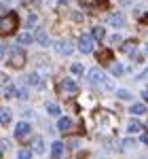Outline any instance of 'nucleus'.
Segmentation results:
<instances>
[{"instance_id": "obj_23", "label": "nucleus", "mask_w": 148, "mask_h": 159, "mask_svg": "<svg viewBox=\"0 0 148 159\" xmlns=\"http://www.w3.org/2000/svg\"><path fill=\"white\" fill-rule=\"evenodd\" d=\"M136 144H137V142H136V140H131V138H125V140H123V148H125V151L136 148Z\"/></svg>"}, {"instance_id": "obj_15", "label": "nucleus", "mask_w": 148, "mask_h": 159, "mask_svg": "<svg viewBox=\"0 0 148 159\" xmlns=\"http://www.w3.org/2000/svg\"><path fill=\"white\" fill-rule=\"evenodd\" d=\"M28 83L32 87H42L45 83H42V76H40V72H34V74H30L28 76Z\"/></svg>"}, {"instance_id": "obj_2", "label": "nucleus", "mask_w": 148, "mask_h": 159, "mask_svg": "<svg viewBox=\"0 0 148 159\" xmlns=\"http://www.w3.org/2000/svg\"><path fill=\"white\" fill-rule=\"evenodd\" d=\"M19 25V17L17 13H2L0 15V36H9L15 32V28Z\"/></svg>"}, {"instance_id": "obj_26", "label": "nucleus", "mask_w": 148, "mask_h": 159, "mask_svg": "<svg viewBox=\"0 0 148 159\" xmlns=\"http://www.w3.org/2000/svg\"><path fill=\"white\" fill-rule=\"evenodd\" d=\"M17 157H19V159H30V157H32V151H28V148H21V151L17 153Z\"/></svg>"}, {"instance_id": "obj_35", "label": "nucleus", "mask_w": 148, "mask_h": 159, "mask_svg": "<svg viewBox=\"0 0 148 159\" xmlns=\"http://www.w3.org/2000/svg\"><path fill=\"white\" fill-rule=\"evenodd\" d=\"M121 2H123V4H129V2H131V0H121Z\"/></svg>"}, {"instance_id": "obj_5", "label": "nucleus", "mask_w": 148, "mask_h": 159, "mask_svg": "<svg viewBox=\"0 0 148 159\" xmlns=\"http://www.w3.org/2000/svg\"><path fill=\"white\" fill-rule=\"evenodd\" d=\"M78 49H81V53H91L93 51V36L91 34H83L78 38Z\"/></svg>"}, {"instance_id": "obj_20", "label": "nucleus", "mask_w": 148, "mask_h": 159, "mask_svg": "<svg viewBox=\"0 0 148 159\" xmlns=\"http://www.w3.org/2000/svg\"><path fill=\"white\" fill-rule=\"evenodd\" d=\"M121 47H123L125 53H131V51H136V40H127V43H121Z\"/></svg>"}, {"instance_id": "obj_8", "label": "nucleus", "mask_w": 148, "mask_h": 159, "mask_svg": "<svg viewBox=\"0 0 148 159\" xmlns=\"http://www.w3.org/2000/svg\"><path fill=\"white\" fill-rule=\"evenodd\" d=\"M125 21H127V19H125V15L123 13H110V15H108V24L112 25V28H125Z\"/></svg>"}, {"instance_id": "obj_9", "label": "nucleus", "mask_w": 148, "mask_h": 159, "mask_svg": "<svg viewBox=\"0 0 148 159\" xmlns=\"http://www.w3.org/2000/svg\"><path fill=\"white\" fill-rule=\"evenodd\" d=\"M30 132H32V125H30V123L21 121V123H17V125H15V138H25Z\"/></svg>"}, {"instance_id": "obj_33", "label": "nucleus", "mask_w": 148, "mask_h": 159, "mask_svg": "<svg viewBox=\"0 0 148 159\" xmlns=\"http://www.w3.org/2000/svg\"><path fill=\"white\" fill-rule=\"evenodd\" d=\"M142 144H146V147H148V134L142 136Z\"/></svg>"}, {"instance_id": "obj_7", "label": "nucleus", "mask_w": 148, "mask_h": 159, "mask_svg": "<svg viewBox=\"0 0 148 159\" xmlns=\"http://www.w3.org/2000/svg\"><path fill=\"white\" fill-rule=\"evenodd\" d=\"M55 51H57L59 55H72L74 47H72L70 40H57V43H55Z\"/></svg>"}, {"instance_id": "obj_31", "label": "nucleus", "mask_w": 148, "mask_h": 159, "mask_svg": "<svg viewBox=\"0 0 148 159\" xmlns=\"http://www.w3.org/2000/svg\"><path fill=\"white\" fill-rule=\"evenodd\" d=\"M140 21H142L144 25H148V13H146V15H142V17H140Z\"/></svg>"}, {"instance_id": "obj_16", "label": "nucleus", "mask_w": 148, "mask_h": 159, "mask_svg": "<svg viewBox=\"0 0 148 159\" xmlns=\"http://www.w3.org/2000/svg\"><path fill=\"white\" fill-rule=\"evenodd\" d=\"M140 129H142V123L137 121V119H131V121L127 123V132L129 134H137Z\"/></svg>"}, {"instance_id": "obj_25", "label": "nucleus", "mask_w": 148, "mask_h": 159, "mask_svg": "<svg viewBox=\"0 0 148 159\" xmlns=\"http://www.w3.org/2000/svg\"><path fill=\"white\" fill-rule=\"evenodd\" d=\"M116 96H119L121 100H129L131 98V93H129L127 89H116Z\"/></svg>"}, {"instance_id": "obj_14", "label": "nucleus", "mask_w": 148, "mask_h": 159, "mask_svg": "<svg viewBox=\"0 0 148 159\" xmlns=\"http://www.w3.org/2000/svg\"><path fill=\"white\" fill-rule=\"evenodd\" d=\"M17 43H19V45H30V43H34V34H32V32H21V34L17 36Z\"/></svg>"}, {"instance_id": "obj_10", "label": "nucleus", "mask_w": 148, "mask_h": 159, "mask_svg": "<svg viewBox=\"0 0 148 159\" xmlns=\"http://www.w3.org/2000/svg\"><path fill=\"white\" fill-rule=\"evenodd\" d=\"M30 151H32V153H38V155H40V153H45V142H42V138H40V136H34V138H32V142H30Z\"/></svg>"}, {"instance_id": "obj_1", "label": "nucleus", "mask_w": 148, "mask_h": 159, "mask_svg": "<svg viewBox=\"0 0 148 159\" xmlns=\"http://www.w3.org/2000/svg\"><path fill=\"white\" fill-rule=\"evenodd\" d=\"M87 79H89V83H91L93 87L108 89V91H110V89H114V83H112V81L104 72H102L99 68H91V70H89V74H87Z\"/></svg>"}, {"instance_id": "obj_3", "label": "nucleus", "mask_w": 148, "mask_h": 159, "mask_svg": "<svg viewBox=\"0 0 148 159\" xmlns=\"http://www.w3.org/2000/svg\"><path fill=\"white\" fill-rule=\"evenodd\" d=\"M25 51L21 49V47H13L11 49V60H9V64H11L13 68H24L25 66Z\"/></svg>"}, {"instance_id": "obj_32", "label": "nucleus", "mask_w": 148, "mask_h": 159, "mask_svg": "<svg viewBox=\"0 0 148 159\" xmlns=\"http://www.w3.org/2000/svg\"><path fill=\"white\" fill-rule=\"evenodd\" d=\"M4 53H7V49H4V45H0V60L4 57Z\"/></svg>"}, {"instance_id": "obj_4", "label": "nucleus", "mask_w": 148, "mask_h": 159, "mask_svg": "<svg viewBox=\"0 0 148 159\" xmlns=\"http://www.w3.org/2000/svg\"><path fill=\"white\" fill-rule=\"evenodd\" d=\"M59 89H62L63 96H76L78 93V85L74 83L72 79H63L62 83H59Z\"/></svg>"}, {"instance_id": "obj_18", "label": "nucleus", "mask_w": 148, "mask_h": 159, "mask_svg": "<svg viewBox=\"0 0 148 159\" xmlns=\"http://www.w3.org/2000/svg\"><path fill=\"white\" fill-rule=\"evenodd\" d=\"M110 72L116 74V76H121L125 72V66L123 64H119V61H110Z\"/></svg>"}, {"instance_id": "obj_11", "label": "nucleus", "mask_w": 148, "mask_h": 159, "mask_svg": "<svg viewBox=\"0 0 148 159\" xmlns=\"http://www.w3.org/2000/svg\"><path fill=\"white\" fill-rule=\"evenodd\" d=\"M51 155H53V157H63V155H66V147H63V142L55 140V142L51 144Z\"/></svg>"}, {"instance_id": "obj_13", "label": "nucleus", "mask_w": 148, "mask_h": 159, "mask_svg": "<svg viewBox=\"0 0 148 159\" xmlns=\"http://www.w3.org/2000/svg\"><path fill=\"white\" fill-rule=\"evenodd\" d=\"M11 121H13L11 108H0V123H2V125H9Z\"/></svg>"}, {"instance_id": "obj_37", "label": "nucleus", "mask_w": 148, "mask_h": 159, "mask_svg": "<svg viewBox=\"0 0 148 159\" xmlns=\"http://www.w3.org/2000/svg\"><path fill=\"white\" fill-rule=\"evenodd\" d=\"M66 2H68V0H59V4H66Z\"/></svg>"}, {"instance_id": "obj_17", "label": "nucleus", "mask_w": 148, "mask_h": 159, "mask_svg": "<svg viewBox=\"0 0 148 159\" xmlns=\"http://www.w3.org/2000/svg\"><path fill=\"white\" fill-rule=\"evenodd\" d=\"M129 112H131V115H144V112H146V104H142V102H136V104H131Z\"/></svg>"}, {"instance_id": "obj_39", "label": "nucleus", "mask_w": 148, "mask_h": 159, "mask_svg": "<svg viewBox=\"0 0 148 159\" xmlns=\"http://www.w3.org/2000/svg\"><path fill=\"white\" fill-rule=\"evenodd\" d=\"M146 53H148V45H146Z\"/></svg>"}, {"instance_id": "obj_30", "label": "nucleus", "mask_w": 148, "mask_h": 159, "mask_svg": "<svg viewBox=\"0 0 148 159\" xmlns=\"http://www.w3.org/2000/svg\"><path fill=\"white\" fill-rule=\"evenodd\" d=\"M9 148V140H2V144H0V153H4Z\"/></svg>"}, {"instance_id": "obj_24", "label": "nucleus", "mask_w": 148, "mask_h": 159, "mask_svg": "<svg viewBox=\"0 0 148 159\" xmlns=\"http://www.w3.org/2000/svg\"><path fill=\"white\" fill-rule=\"evenodd\" d=\"M74 74H78V76H83V72H85V68H83V64H72V68H70Z\"/></svg>"}, {"instance_id": "obj_28", "label": "nucleus", "mask_w": 148, "mask_h": 159, "mask_svg": "<svg viewBox=\"0 0 148 159\" xmlns=\"http://www.w3.org/2000/svg\"><path fill=\"white\" fill-rule=\"evenodd\" d=\"M78 2H81L83 7H95V4H98V0H78Z\"/></svg>"}, {"instance_id": "obj_29", "label": "nucleus", "mask_w": 148, "mask_h": 159, "mask_svg": "<svg viewBox=\"0 0 148 159\" xmlns=\"http://www.w3.org/2000/svg\"><path fill=\"white\" fill-rule=\"evenodd\" d=\"M36 21H38L36 15H30V17H28V24H25V25H30V28H32V25H36Z\"/></svg>"}, {"instance_id": "obj_34", "label": "nucleus", "mask_w": 148, "mask_h": 159, "mask_svg": "<svg viewBox=\"0 0 148 159\" xmlns=\"http://www.w3.org/2000/svg\"><path fill=\"white\" fill-rule=\"evenodd\" d=\"M142 96H144V100H146V102H148V87H146V89H144V91H142Z\"/></svg>"}, {"instance_id": "obj_19", "label": "nucleus", "mask_w": 148, "mask_h": 159, "mask_svg": "<svg viewBox=\"0 0 148 159\" xmlns=\"http://www.w3.org/2000/svg\"><path fill=\"white\" fill-rule=\"evenodd\" d=\"M91 36H93V40H102V38H106V30H104L102 25H98V28H93Z\"/></svg>"}, {"instance_id": "obj_6", "label": "nucleus", "mask_w": 148, "mask_h": 159, "mask_svg": "<svg viewBox=\"0 0 148 159\" xmlns=\"http://www.w3.org/2000/svg\"><path fill=\"white\" fill-rule=\"evenodd\" d=\"M74 121L70 117H59V121H57V132H63V134H72L74 132Z\"/></svg>"}, {"instance_id": "obj_38", "label": "nucleus", "mask_w": 148, "mask_h": 159, "mask_svg": "<svg viewBox=\"0 0 148 159\" xmlns=\"http://www.w3.org/2000/svg\"><path fill=\"white\" fill-rule=\"evenodd\" d=\"M0 13H4V7H2V4H0Z\"/></svg>"}, {"instance_id": "obj_27", "label": "nucleus", "mask_w": 148, "mask_h": 159, "mask_svg": "<svg viewBox=\"0 0 148 159\" xmlns=\"http://www.w3.org/2000/svg\"><path fill=\"white\" fill-rule=\"evenodd\" d=\"M110 43H112V45H121V43H123V38L119 36V34H112V36H110Z\"/></svg>"}, {"instance_id": "obj_36", "label": "nucleus", "mask_w": 148, "mask_h": 159, "mask_svg": "<svg viewBox=\"0 0 148 159\" xmlns=\"http://www.w3.org/2000/svg\"><path fill=\"white\" fill-rule=\"evenodd\" d=\"M142 76H148V68H146V70H144V74H142Z\"/></svg>"}, {"instance_id": "obj_21", "label": "nucleus", "mask_w": 148, "mask_h": 159, "mask_svg": "<svg viewBox=\"0 0 148 159\" xmlns=\"http://www.w3.org/2000/svg\"><path fill=\"white\" fill-rule=\"evenodd\" d=\"M110 57H112L110 51H102V53H98V60L104 61V64H110Z\"/></svg>"}, {"instance_id": "obj_22", "label": "nucleus", "mask_w": 148, "mask_h": 159, "mask_svg": "<svg viewBox=\"0 0 148 159\" xmlns=\"http://www.w3.org/2000/svg\"><path fill=\"white\" fill-rule=\"evenodd\" d=\"M47 112H49V115H53V117H57V115L62 112V108H59L57 104H47Z\"/></svg>"}, {"instance_id": "obj_12", "label": "nucleus", "mask_w": 148, "mask_h": 159, "mask_svg": "<svg viewBox=\"0 0 148 159\" xmlns=\"http://www.w3.org/2000/svg\"><path fill=\"white\" fill-rule=\"evenodd\" d=\"M34 40H38L42 47H49V45H51V40H49V36H47V32H45V30H38L36 36H34Z\"/></svg>"}]
</instances>
